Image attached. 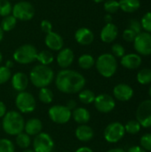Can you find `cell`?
Masks as SVG:
<instances>
[{
    "label": "cell",
    "mask_w": 151,
    "mask_h": 152,
    "mask_svg": "<svg viewBox=\"0 0 151 152\" xmlns=\"http://www.w3.org/2000/svg\"><path fill=\"white\" fill-rule=\"evenodd\" d=\"M55 78V86L63 94H77L85 88V77L78 71L65 69L58 72Z\"/></svg>",
    "instance_id": "cell-1"
},
{
    "label": "cell",
    "mask_w": 151,
    "mask_h": 152,
    "mask_svg": "<svg viewBox=\"0 0 151 152\" xmlns=\"http://www.w3.org/2000/svg\"><path fill=\"white\" fill-rule=\"evenodd\" d=\"M54 77L55 76L53 69L49 66L37 64L31 69L28 79L34 86L37 88H44L51 85Z\"/></svg>",
    "instance_id": "cell-2"
},
{
    "label": "cell",
    "mask_w": 151,
    "mask_h": 152,
    "mask_svg": "<svg viewBox=\"0 0 151 152\" xmlns=\"http://www.w3.org/2000/svg\"><path fill=\"white\" fill-rule=\"evenodd\" d=\"M25 121L21 114L15 110L7 111L2 120V128L5 134L12 136L24 131Z\"/></svg>",
    "instance_id": "cell-3"
},
{
    "label": "cell",
    "mask_w": 151,
    "mask_h": 152,
    "mask_svg": "<svg viewBox=\"0 0 151 152\" xmlns=\"http://www.w3.org/2000/svg\"><path fill=\"white\" fill-rule=\"evenodd\" d=\"M97 71L103 77L109 78L115 75L117 69V58L112 53H102L97 60H95V65Z\"/></svg>",
    "instance_id": "cell-4"
},
{
    "label": "cell",
    "mask_w": 151,
    "mask_h": 152,
    "mask_svg": "<svg viewBox=\"0 0 151 152\" xmlns=\"http://www.w3.org/2000/svg\"><path fill=\"white\" fill-rule=\"evenodd\" d=\"M36 48L30 44H25L19 46L13 53V61L19 64L27 65L36 61L37 55Z\"/></svg>",
    "instance_id": "cell-5"
},
{
    "label": "cell",
    "mask_w": 151,
    "mask_h": 152,
    "mask_svg": "<svg viewBox=\"0 0 151 152\" xmlns=\"http://www.w3.org/2000/svg\"><path fill=\"white\" fill-rule=\"evenodd\" d=\"M12 15L17 20L28 21L35 16V8L28 1H20L12 5Z\"/></svg>",
    "instance_id": "cell-6"
},
{
    "label": "cell",
    "mask_w": 151,
    "mask_h": 152,
    "mask_svg": "<svg viewBox=\"0 0 151 152\" xmlns=\"http://www.w3.org/2000/svg\"><path fill=\"white\" fill-rule=\"evenodd\" d=\"M15 105L20 112L28 114L35 110L36 102L35 97L28 92H20L15 98Z\"/></svg>",
    "instance_id": "cell-7"
},
{
    "label": "cell",
    "mask_w": 151,
    "mask_h": 152,
    "mask_svg": "<svg viewBox=\"0 0 151 152\" xmlns=\"http://www.w3.org/2000/svg\"><path fill=\"white\" fill-rule=\"evenodd\" d=\"M50 119L59 125L68 123L72 118V111L66 105H53L48 110Z\"/></svg>",
    "instance_id": "cell-8"
},
{
    "label": "cell",
    "mask_w": 151,
    "mask_h": 152,
    "mask_svg": "<svg viewBox=\"0 0 151 152\" xmlns=\"http://www.w3.org/2000/svg\"><path fill=\"white\" fill-rule=\"evenodd\" d=\"M125 134V126L120 122H112L109 124L103 133L104 139L109 143H117Z\"/></svg>",
    "instance_id": "cell-9"
},
{
    "label": "cell",
    "mask_w": 151,
    "mask_h": 152,
    "mask_svg": "<svg viewBox=\"0 0 151 152\" xmlns=\"http://www.w3.org/2000/svg\"><path fill=\"white\" fill-rule=\"evenodd\" d=\"M133 46L139 55L148 56L151 54V34L141 32L133 41Z\"/></svg>",
    "instance_id": "cell-10"
},
{
    "label": "cell",
    "mask_w": 151,
    "mask_h": 152,
    "mask_svg": "<svg viewBox=\"0 0 151 152\" xmlns=\"http://www.w3.org/2000/svg\"><path fill=\"white\" fill-rule=\"evenodd\" d=\"M54 148V142L52 136L46 133H40L33 140V151L35 152H52Z\"/></svg>",
    "instance_id": "cell-11"
},
{
    "label": "cell",
    "mask_w": 151,
    "mask_h": 152,
    "mask_svg": "<svg viewBox=\"0 0 151 152\" xmlns=\"http://www.w3.org/2000/svg\"><path fill=\"white\" fill-rule=\"evenodd\" d=\"M136 120L142 127H151V100L142 102L136 110Z\"/></svg>",
    "instance_id": "cell-12"
},
{
    "label": "cell",
    "mask_w": 151,
    "mask_h": 152,
    "mask_svg": "<svg viewBox=\"0 0 151 152\" xmlns=\"http://www.w3.org/2000/svg\"><path fill=\"white\" fill-rule=\"evenodd\" d=\"M93 104L95 109L101 113H109L116 107L115 99L108 94H101L95 96Z\"/></svg>",
    "instance_id": "cell-13"
},
{
    "label": "cell",
    "mask_w": 151,
    "mask_h": 152,
    "mask_svg": "<svg viewBox=\"0 0 151 152\" xmlns=\"http://www.w3.org/2000/svg\"><path fill=\"white\" fill-rule=\"evenodd\" d=\"M75 60L74 52L69 47H63L60 50L56 55V61L60 68L62 69H69Z\"/></svg>",
    "instance_id": "cell-14"
},
{
    "label": "cell",
    "mask_w": 151,
    "mask_h": 152,
    "mask_svg": "<svg viewBox=\"0 0 151 152\" xmlns=\"http://www.w3.org/2000/svg\"><path fill=\"white\" fill-rule=\"evenodd\" d=\"M44 44L50 51L59 52L64 47V40L62 37L54 31H51L45 35Z\"/></svg>",
    "instance_id": "cell-15"
},
{
    "label": "cell",
    "mask_w": 151,
    "mask_h": 152,
    "mask_svg": "<svg viewBox=\"0 0 151 152\" xmlns=\"http://www.w3.org/2000/svg\"><path fill=\"white\" fill-rule=\"evenodd\" d=\"M113 95L120 102H128L133 96V89L127 84H118L113 89Z\"/></svg>",
    "instance_id": "cell-16"
},
{
    "label": "cell",
    "mask_w": 151,
    "mask_h": 152,
    "mask_svg": "<svg viewBox=\"0 0 151 152\" xmlns=\"http://www.w3.org/2000/svg\"><path fill=\"white\" fill-rule=\"evenodd\" d=\"M74 37L77 44L81 45H89L94 40V34L90 28L82 27L76 30Z\"/></svg>",
    "instance_id": "cell-17"
},
{
    "label": "cell",
    "mask_w": 151,
    "mask_h": 152,
    "mask_svg": "<svg viewBox=\"0 0 151 152\" xmlns=\"http://www.w3.org/2000/svg\"><path fill=\"white\" fill-rule=\"evenodd\" d=\"M117 35H118L117 27L114 23L109 22V23H106V25L101 28L100 37L103 43L109 44L116 40Z\"/></svg>",
    "instance_id": "cell-18"
},
{
    "label": "cell",
    "mask_w": 151,
    "mask_h": 152,
    "mask_svg": "<svg viewBox=\"0 0 151 152\" xmlns=\"http://www.w3.org/2000/svg\"><path fill=\"white\" fill-rule=\"evenodd\" d=\"M28 77L23 72H16L11 77V84L12 88L17 92H23L28 86Z\"/></svg>",
    "instance_id": "cell-19"
},
{
    "label": "cell",
    "mask_w": 151,
    "mask_h": 152,
    "mask_svg": "<svg viewBox=\"0 0 151 152\" xmlns=\"http://www.w3.org/2000/svg\"><path fill=\"white\" fill-rule=\"evenodd\" d=\"M120 63L125 69H136L142 65V57L138 53H127L121 58Z\"/></svg>",
    "instance_id": "cell-20"
},
{
    "label": "cell",
    "mask_w": 151,
    "mask_h": 152,
    "mask_svg": "<svg viewBox=\"0 0 151 152\" xmlns=\"http://www.w3.org/2000/svg\"><path fill=\"white\" fill-rule=\"evenodd\" d=\"M43 130V123L38 118H30L27 122H25L24 131L29 136H36L38 134L42 133Z\"/></svg>",
    "instance_id": "cell-21"
},
{
    "label": "cell",
    "mask_w": 151,
    "mask_h": 152,
    "mask_svg": "<svg viewBox=\"0 0 151 152\" xmlns=\"http://www.w3.org/2000/svg\"><path fill=\"white\" fill-rule=\"evenodd\" d=\"M75 135L77 140L83 142H86L91 141L93 136H94V132L93 129L89 126L88 125H79L76 131H75Z\"/></svg>",
    "instance_id": "cell-22"
},
{
    "label": "cell",
    "mask_w": 151,
    "mask_h": 152,
    "mask_svg": "<svg viewBox=\"0 0 151 152\" xmlns=\"http://www.w3.org/2000/svg\"><path fill=\"white\" fill-rule=\"evenodd\" d=\"M72 118L79 125H85L90 121L91 114L88 110L83 107H77L72 110Z\"/></svg>",
    "instance_id": "cell-23"
},
{
    "label": "cell",
    "mask_w": 151,
    "mask_h": 152,
    "mask_svg": "<svg viewBox=\"0 0 151 152\" xmlns=\"http://www.w3.org/2000/svg\"><path fill=\"white\" fill-rule=\"evenodd\" d=\"M118 3L120 9L127 13L134 12L141 7L140 0H119Z\"/></svg>",
    "instance_id": "cell-24"
},
{
    "label": "cell",
    "mask_w": 151,
    "mask_h": 152,
    "mask_svg": "<svg viewBox=\"0 0 151 152\" xmlns=\"http://www.w3.org/2000/svg\"><path fill=\"white\" fill-rule=\"evenodd\" d=\"M77 63L82 69H90L95 65V59L92 54L84 53L79 56Z\"/></svg>",
    "instance_id": "cell-25"
},
{
    "label": "cell",
    "mask_w": 151,
    "mask_h": 152,
    "mask_svg": "<svg viewBox=\"0 0 151 152\" xmlns=\"http://www.w3.org/2000/svg\"><path fill=\"white\" fill-rule=\"evenodd\" d=\"M36 61L41 65L49 66L51 63L53 62V61H54V55L49 50H43V51L37 53Z\"/></svg>",
    "instance_id": "cell-26"
},
{
    "label": "cell",
    "mask_w": 151,
    "mask_h": 152,
    "mask_svg": "<svg viewBox=\"0 0 151 152\" xmlns=\"http://www.w3.org/2000/svg\"><path fill=\"white\" fill-rule=\"evenodd\" d=\"M16 24H17V20L12 14H10L8 16L3 17L0 22V27L4 32H9L15 28Z\"/></svg>",
    "instance_id": "cell-27"
},
{
    "label": "cell",
    "mask_w": 151,
    "mask_h": 152,
    "mask_svg": "<svg viewBox=\"0 0 151 152\" xmlns=\"http://www.w3.org/2000/svg\"><path fill=\"white\" fill-rule=\"evenodd\" d=\"M78 99L83 104H91L94 102L95 94L90 89H83L78 93Z\"/></svg>",
    "instance_id": "cell-28"
},
{
    "label": "cell",
    "mask_w": 151,
    "mask_h": 152,
    "mask_svg": "<svg viewBox=\"0 0 151 152\" xmlns=\"http://www.w3.org/2000/svg\"><path fill=\"white\" fill-rule=\"evenodd\" d=\"M38 99L41 102L44 104H49L53 102V94L51 89L48 87H44L40 88L39 93H38Z\"/></svg>",
    "instance_id": "cell-29"
},
{
    "label": "cell",
    "mask_w": 151,
    "mask_h": 152,
    "mask_svg": "<svg viewBox=\"0 0 151 152\" xmlns=\"http://www.w3.org/2000/svg\"><path fill=\"white\" fill-rule=\"evenodd\" d=\"M138 83L141 85H149L151 83V69L146 68L141 69L136 76Z\"/></svg>",
    "instance_id": "cell-30"
},
{
    "label": "cell",
    "mask_w": 151,
    "mask_h": 152,
    "mask_svg": "<svg viewBox=\"0 0 151 152\" xmlns=\"http://www.w3.org/2000/svg\"><path fill=\"white\" fill-rule=\"evenodd\" d=\"M15 142L18 145V147H20L21 149H27L29 147V145L31 143V139L28 134L22 132L16 135Z\"/></svg>",
    "instance_id": "cell-31"
},
{
    "label": "cell",
    "mask_w": 151,
    "mask_h": 152,
    "mask_svg": "<svg viewBox=\"0 0 151 152\" xmlns=\"http://www.w3.org/2000/svg\"><path fill=\"white\" fill-rule=\"evenodd\" d=\"M141 128H142V126L137 120H130L125 126V133H128L130 134H138L141 131Z\"/></svg>",
    "instance_id": "cell-32"
},
{
    "label": "cell",
    "mask_w": 151,
    "mask_h": 152,
    "mask_svg": "<svg viewBox=\"0 0 151 152\" xmlns=\"http://www.w3.org/2000/svg\"><path fill=\"white\" fill-rule=\"evenodd\" d=\"M104 10L107 13L112 14L117 12L120 7H119V3L117 0H107L104 3Z\"/></svg>",
    "instance_id": "cell-33"
},
{
    "label": "cell",
    "mask_w": 151,
    "mask_h": 152,
    "mask_svg": "<svg viewBox=\"0 0 151 152\" xmlns=\"http://www.w3.org/2000/svg\"><path fill=\"white\" fill-rule=\"evenodd\" d=\"M12 4L10 0H0V16L5 17L12 14Z\"/></svg>",
    "instance_id": "cell-34"
},
{
    "label": "cell",
    "mask_w": 151,
    "mask_h": 152,
    "mask_svg": "<svg viewBox=\"0 0 151 152\" xmlns=\"http://www.w3.org/2000/svg\"><path fill=\"white\" fill-rule=\"evenodd\" d=\"M13 142L9 139H0V152H14Z\"/></svg>",
    "instance_id": "cell-35"
},
{
    "label": "cell",
    "mask_w": 151,
    "mask_h": 152,
    "mask_svg": "<svg viewBox=\"0 0 151 152\" xmlns=\"http://www.w3.org/2000/svg\"><path fill=\"white\" fill-rule=\"evenodd\" d=\"M141 25H142V28L144 29L145 32L151 34V12H146L142 16L141 20Z\"/></svg>",
    "instance_id": "cell-36"
},
{
    "label": "cell",
    "mask_w": 151,
    "mask_h": 152,
    "mask_svg": "<svg viewBox=\"0 0 151 152\" xmlns=\"http://www.w3.org/2000/svg\"><path fill=\"white\" fill-rule=\"evenodd\" d=\"M12 77L11 69L5 66H0V85L5 84Z\"/></svg>",
    "instance_id": "cell-37"
},
{
    "label": "cell",
    "mask_w": 151,
    "mask_h": 152,
    "mask_svg": "<svg viewBox=\"0 0 151 152\" xmlns=\"http://www.w3.org/2000/svg\"><path fill=\"white\" fill-rule=\"evenodd\" d=\"M141 147L146 151H151V134H145L140 140Z\"/></svg>",
    "instance_id": "cell-38"
},
{
    "label": "cell",
    "mask_w": 151,
    "mask_h": 152,
    "mask_svg": "<svg viewBox=\"0 0 151 152\" xmlns=\"http://www.w3.org/2000/svg\"><path fill=\"white\" fill-rule=\"evenodd\" d=\"M111 52H112V54L116 58H122L125 54V47L121 44H118V43H116L112 45Z\"/></svg>",
    "instance_id": "cell-39"
},
{
    "label": "cell",
    "mask_w": 151,
    "mask_h": 152,
    "mask_svg": "<svg viewBox=\"0 0 151 152\" xmlns=\"http://www.w3.org/2000/svg\"><path fill=\"white\" fill-rule=\"evenodd\" d=\"M128 28L132 29L133 31H134L137 35L140 34L142 32V25H141V21H139L136 19H133L129 21L128 23Z\"/></svg>",
    "instance_id": "cell-40"
},
{
    "label": "cell",
    "mask_w": 151,
    "mask_h": 152,
    "mask_svg": "<svg viewBox=\"0 0 151 152\" xmlns=\"http://www.w3.org/2000/svg\"><path fill=\"white\" fill-rule=\"evenodd\" d=\"M137 34L130 28H126L123 32V38L126 42H133Z\"/></svg>",
    "instance_id": "cell-41"
},
{
    "label": "cell",
    "mask_w": 151,
    "mask_h": 152,
    "mask_svg": "<svg viewBox=\"0 0 151 152\" xmlns=\"http://www.w3.org/2000/svg\"><path fill=\"white\" fill-rule=\"evenodd\" d=\"M40 28L44 33L47 34V33L53 31V24L48 20H43L40 23Z\"/></svg>",
    "instance_id": "cell-42"
},
{
    "label": "cell",
    "mask_w": 151,
    "mask_h": 152,
    "mask_svg": "<svg viewBox=\"0 0 151 152\" xmlns=\"http://www.w3.org/2000/svg\"><path fill=\"white\" fill-rule=\"evenodd\" d=\"M6 112H7V109L5 104L2 101H0V118H3L6 114Z\"/></svg>",
    "instance_id": "cell-43"
},
{
    "label": "cell",
    "mask_w": 151,
    "mask_h": 152,
    "mask_svg": "<svg viewBox=\"0 0 151 152\" xmlns=\"http://www.w3.org/2000/svg\"><path fill=\"white\" fill-rule=\"evenodd\" d=\"M126 152H147L145 150H143L141 146H133L128 149Z\"/></svg>",
    "instance_id": "cell-44"
},
{
    "label": "cell",
    "mask_w": 151,
    "mask_h": 152,
    "mask_svg": "<svg viewBox=\"0 0 151 152\" xmlns=\"http://www.w3.org/2000/svg\"><path fill=\"white\" fill-rule=\"evenodd\" d=\"M66 106H67V108H69L72 111V110H74L77 108V102L74 100H70V101L68 102V103L66 104Z\"/></svg>",
    "instance_id": "cell-45"
},
{
    "label": "cell",
    "mask_w": 151,
    "mask_h": 152,
    "mask_svg": "<svg viewBox=\"0 0 151 152\" xmlns=\"http://www.w3.org/2000/svg\"><path fill=\"white\" fill-rule=\"evenodd\" d=\"M75 152H93V151L89 147H80Z\"/></svg>",
    "instance_id": "cell-46"
},
{
    "label": "cell",
    "mask_w": 151,
    "mask_h": 152,
    "mask_svg": "<svg viewBox=\"0 0 151 152\" xmlns=\"http://www.w3.org/2000/svg\"><path fill=\"white\" fill-rule=\"evenodd\" d=\"M104 20L106 21V23H109V22H112V15L109 14V13H107L104 17Z\"/></svg>",
    "instance_id": "cell-47"
},
{
    "label": "cell",
    "mask_w": 151,
    "mask_h": 152,
    "mask_svg": "<svg viewBox=\"0 0 151 152\" xmlns=\"http://www.w3.org/2000/svg\"><path fill=\"white\" fill-rule=\"evenodd\" d=\"M107 152H126L125 151H124L123 149L121 148H114V149H111V150H109Z\"/></svg>",
    "instance_id": "cell-48"
},
{
    "label": "cell",
    "mask_w": 151,
    "mask_h": 152,
    "mask_svg": "<svg viewBox=\"0 0 151 152\" xmlns=\"http://www.w3.org/2000/svg\"><path fill=\"white\" fill-rule=\"evenodd\" d=\"M4 66L11 69V68L13 67V61H7L5 62V65H4Z\"/></svg>",
    "instance_id": "cell-49"
},
{
    "label": "cell",
    "mask_w": 151,
    "mask_h": 152,
    "mask_svg": "<svg viewBox=\"0 0 151 152\" xmlns=\"http://www.w3.org/2000/svg\"><path fill=\"white\" fill-rule=\"evenodd\" d=\"M3 38H4V31H3V29L1 28V27H0V43L2 42Z\"/></svg>",
    "instance_id": "cell-50"
},
{
    "label": "cell",
    "mask_w": 151,
    "mask_h": 152,
    "mask_svg": "<svg viewBox=\"0 0 151 152\" xmlns=\"http://www.w3.org/2000/svg\"><path fill=\"white\" fill-rule=\"evenodd\" d=\"M94 3H97V4H99V3H101V2H103L104 0H93Z\"/></svg>",
    "instance_id": "cell-51"
},
{
    "label": "cell",
    "mask_w": 151,
    "mask_h": 152,
    "mask_svg": "<svg viewBox=\"0 0 151 152\" xmlns=\"http://www.w3.org/2000/svg\"><path fill=\"white\" fill-rule=\"evenodd\" d=\"M2 61H3V54H2V53L0 51V63L2 62Z\"/></svg>",
    "instance_id": "cell-52"
},
{
    "label": "cell",
    "mask_w": 151,
    "mask_h": 152,
    "mask_svg": "<svg viewBox=\"0 0 151 152\" xmlns=\"http://www.w3.org/2000/svg\"><path fill=\"white\" fill-rule=\"evenodd\" d=\"M149 95H150V100H151V86H150V89H149Z\"/></svg>",
    "instance_id": "cell-53"
},
{
    "label": "cell",
    "mask_w": 151,
    "mask_h": 152,
    "mask_svg": "<svg viewBox=\"0 0 151 152\" xmlns=\"http://www.w3.org/2000/svg\"><path fill=\"white\" fill-rule=\"evenodd\" d=\"M23 152H35L34 151H31V150H27V151H25Z\"/></svg>",
    "instance_id": "cell-54"
},
{
    "label": "cell",
    "mask_w": 151,
    "mask_h": 152,
    "mask_svg": "<svg viewBox=\"0 0 151 152\" xmlns=\"http://www.w3.org/2000/svg\"><path fill=\"white\" fill-rule=\"evenodd\" d=\"M0 128H1V124H0Z\"/></svg>",
    "instance_id": "cell-55"
},
{
    "label": "cell",
    "mask_w": 151,
    "mask_h": 152,
    "mask_svg": "<svg viewBox=\"0 0 151 152\" xmlns=\"http://www.w3.org/2000/svg\"><path fill=\"white\" fill-rule=\"evenodd\" d=\"M66 152H69V151H66Z\"/></svg>",
    "instance_id": "cell-56"
}]
</instances>
